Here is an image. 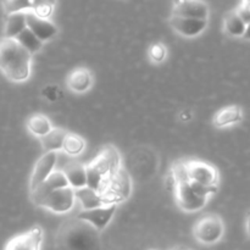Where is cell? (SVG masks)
<instances>
[{
	"instance_id": "6da1fadb",
	"label": "cell",
	"mask_w": 250,
	"mask_h": 250,
	"mask_svg": "<svg viewBox=\"0 0 250 250\" xmlns=\"http://www.w3.org/2000/svg\"><path fill=\"white\" fill-rule=\"evenodd\" d=\"M58 250H100V232L77 216L61 222L55 234Z\"/></svg>"
},
{
	"instance_id": "7a4b0ae2",
	"label": "cell",
	"mask_w": 250,
	"mask_h": 250,
	"mask_svg": "<svg viewBox=\"0 0 250 250\" xmlns=\"http://www.w3.org/2000/svg\"><path fill=\"white\" fill-rule=\"evenodd\" d=\"M32 71V55L16 39H0V72L15 83L24 82Z\"/></svg>"
},
{
	"instance_id": "3957f363",
	"label": "cell",
	"mask_w": 250,
	"mask_h": 250,
	"mask_svg": "<svg viewBox=\"0 0 250 250\" xmlns=\"http://www.w3.org/2000/svg\"><path fill=\"white\" fill-rule=\"evenodd\" d=\"M121 168V156L114 146H105L94 160L85 165L87 187L102 192L105 182Z\"/></svg>"
},
{
	"instance_id": "277c9868",
	"label": "cell",
	"mask_w": 250,
	"mask_h": 250,
	"mask_svg": "<svg viewBox=\"0 0 250 250\" xmlns=\"http://www.w3.org/2000/svg\"><path fill=\"white\" fill-rule=\"evenodd\" d=\"M225 225L221 217L216 214H205L195 222L193 236L204 246H212L224 237Z\"/></svg>"
},
{
	"instance_id": "5b68a950",
	"label": "cell",
	"mask_w": 250,
	"mask_h": 250,
	"mask_svg": "<svg viewBox=\"0 0 250 250\" xmlns=\"http://www.w3.org/2000/svg\"><path fill=\"white\" fill-rule=\"evenodd\" d=\"M131 178H129L128 173L121 167L114 176H111L105 182L100 194L104 195V198L109 202V204L117 205L119 203L125 202L131 195Z\"/></svg>"
},
{
	"instance_id": "8992f818",
	"label": "cell",
	"mask_w": 250,
	"mask_h": 250,
	"mask_svg": "<svg viewBox=\"0 0 250 250\" xmlns=\"http://www.w3.org/2000/svg\"><path fill=\"white\" fill-rule=\"evenodd\" d=\"M189 182L198 183L204 187L219 188V171L212 164L202 160H186Z\"/></svg>"
},
{
	"instance_id": "52a82bcc",
	"label": "cell",
	"mask_w": 250,
	"mask_h": 250,
	"mask_svg": "<svg viewBox=\"0 0 250 250\" xmlns=\"http://www.w3.org/2000/svg\"><path fill=\"white\" fill-rule=\"evenodd\" d=\"M75 203V190L71 187H65L46 195L37 204V207L49 210L54 214H67L73 209Z\"/></svg>"
},
{
	"instance_id": "ba28073f",
	"label": "cell",
	"mask_w": 250,
	"mask_h": 250,
	"mask_svg": "<svg viewBox=\"0 0 250 250\" xmlns=\"http://www.w3.org/2000/svg\"><path fill=\"white\" fill-rule=\"evenodd\" d=\"M178 208L186 212H195L202 210L209 202V198L198 194L190 182H182L176 186L173 190Z\"/></svg>"
},
{
	"instance_id": "9c48e42d",
	"label": "cell",
	"mask_w": 250,
	"mask_h": 250,
	"mask_svg": "<svg viewBox=\"0 0 250 250\" xmlns=\"http://www.w3.org/2000/svg\"><path fill=\"white\" fill-rule=\"evenodd\" d=\"M56 161H58L56 153H44V155L39 158V160L34 165L31 180H29V190H31V193L36 190L44 181L48 180L49 176L55 171Z\"/></svg>"
},
{
	"instance_id": "30bf717a",
	"label": "cell",
	"mask_w": 250,
	"mask_h": 250,
	"mask_svg": "<svg viewBox=\"0 0 250 250\" xmlns=\"http://www.w3.org/2000/svg\"><path fill=\"white\" fill-rule=\"evenodd\" d=\"M172 16L188 17V19L208 20L209 19V5L197 0H181L172 4Z\"/></svg>"
},
{
	"instance_id": "8fae6325",
	"label": "cell",
	"mask_w": 250,
	"mask_h": 250,
	"mask_svg": "<svg viewBox=\"0 0 250 250\" xmlns=\"http://www.w3.org/2000/svg\"><path fill=\"white\" fill-rule=\"evenodd\" d=\"M171 28L178 33L180 36L186 37V38H193L207 29L208 20H197V19H188V17H178L171 15L168 19Z\"/></svg>"
},
{
	"instance_id": "7c38bea8",
	"label": "cell",
	"mask_w": 250,
	"mask_h": 250,
	"mask_svg": "<svg viewBox=\"0 0 250 250\" xmlns=\"http://www.w3.org/2000/svg\"><path fill=\"white\" fill-rule=\"evenodd\" d=\"M43 242V229L39 226L19 234L7 242L5 250H41Z\"/></svg>"
},
{
	"instance_id": "4fadbf2b",
	"label": "cell",
	"mask_w": 250,
	"mask_h": 250,
	"mask_svg": "<svg viewBox=\"0 0 250 250\" xmlns=\"http://www.w3.org/2000/svg\"><path fill=\"white\" fill-rule=\"evenodd\" d=\"M116 209L117 205L111 204L106 205V207L97 208V209L93 210H82V211L78 215H76V216H77L78 219L90 224L92 226H94L98 231L102 232L103 229H106L107 225L111 222L112 217H114L115 212H116Z\"/></svg>"
},
{
	"instance_id": "5bb4252c",
	"label": "cell",
	"mask_w": 250,
	"mask_h": 250,
	"mask_svg": "<svg viewBox=\"0 0 250 250\" xmlns=\"http://www.w3.org/2000/svg\"><path fill=\"white\" fill-rule=\"evenodd\" d=\"M27 28L37 37L41 42H48L56 36L58 27L50 20L41 19L32 12V10L26 12Z\"/></svg>"
},
{
	"instance_id": "9a60e30c",
	"label": "cell",
	"mask_w": 250,
	"mask_h": 250,
	"mask_svg": "<svg viewBox=\"0 0 250 250\" xmlns=\"http://www.w3.org/2000/svg\"><path fill=\"white\" fill-rule=\"evenodd\" d=\"M93 83H94L93 73L90 72L89 68L83 67V66L73 68L66 78L67 88L76 94L87 93L93 87Z\"/></svg>"
},
{
	"instance_id": "2e32d148",
	"label": "cell",
	"mask_w": 250,
	"mask_h": 250,
	"mask_svg": "<svg viewBox=\"0 0 250 250\" xmlns=\"http://www.w3.org/2000/svg\"><path fill=\"white\" fill-rule=\"evenodd\" d=\"M68 187V183L66 181L65 176L61 172L60 170L54 171L50 176L48 177V180L44 181L36 190L31 193V198L33 200L34 204H38L42 199L49 195L50 193L55 192V190L61 189V188Z\"/></svg>"
},
{
	"instance_id": "e0dca14e",
	"label": "cell",
	"mask_w": 250,
	"mask_h": 250,
	"mask_svg": "<svg viewBox=\"0 0 250 250\" xmlns=\"http://www.w3.org/2000/svg\"><path fill=\"white\" fill-rule=\"evenodd\" d=\"M60 171L65 176L68 187L72 188L73 190L87 187V170L84 164L80 161H70Z\"/></svg>"
},
{
	"instance_id": "ac0fdd59",
	"label": "cell",
	"mask_w": 250,
	"mask_h": 250,
	"mask_svg": "<svg viewBox=\"0 0 250 250\" xmlns=\"http://www.w3.org/2000/svg\"><path fill=\"white\" fill-rule=\"evenodd\" d=\"M243 121V110L238 105H227L215 114L212 124L217 128L232 126Z\"/></svg>"
},
{
	"instance_id": "d6986e66",
	"label": "cell",
	"mask_w": 250,
	"mask_h": 250,
	"mask_svg": "<svg viewBox=\"0 0 250 250\" xmlns=\"http://www.w3.org/2000/svg\"><path fill=\"white\" fill-rule=\"evenodd\" d=\"M75 197L76 200L81 203L83 210H93L97 209V208L111 205L105 199L104 195H102L99 192H95V190L90 189L88 187L75 190Z\"/></svg>"
},
{
	"instance_id": "ffe728a7",
	"label": "cell",
	"mask_w": 250,
	"mask_h": 250,
	"mask_svg": "<svg viewBox=\"0 0 250 250\" xmlns=\"http://www.w3.org/2000/svg\"><path fill=\"white\" fill-rule=\"evenodd\" d=\"M66 134H67V131H65L63 128L54 127L48 134L38 139L45 153H58V151L62 150Z\"/></svg>"
},
{
	"instance_id": "44dd1931",
	"label": "cell",
	"mask_w": 250,
	"mask_h": 250,
	"mask_svg": "<svg viewBox=\"0 0 250 250\" xmlns=\"http://www.w3.org/2000/svg\"><path fill=\"white\" fill-rule=\"evenodd\" d=\"M26 12L7 15L4 27V38L15 39L23 29L27 28Z\"/></svg>"
},
{
	"instance_id": "7402d4cb",
	"label": "cell",
	"mask_w": 250,
	"mask_h": 250,
	"mask_svg": "<svg viewBox=\"0 0 250 250\" xmlns=\"http://www.w3.org/2000/svg\"><path fill=\"white\" fill-rule=\"evenodd\" d=\"M54 128L49 117L44 114H34L27 121V129L37 138L44 137Z\"/></svg>"
},
{
	"instance_id": "603a6c76",
	"label": "cell",
	"mask_w": 250,
	"mask_h": 250,
	"mask_svg": "<svg viewBox=\"0 0 250 250\" xmlns=\"http://www.w3.org/2000/svg\"><path fill=\"white\" fill-rule=\"evenodd\" d=\"M247 24L244 23L243 20L237 15L234 10L227 12L224 19V31L225 33L231 37H243L246 32Z\"/></svg>"
},
{
	"instance_id": "cb8c5ba5",
	"label": "cell",
	"mask_w": 250,
	"mask_h": 250,
	"mask_svg": "<svg viewBox=\"0 0 250 250\" xmlns=\"http://www.w3.org/2000/svg\"><path fill=\"white\" fill-rule=\"evenodd\" d=\"M85 148V142L84 139L81 136L76 133H71L67 132L66 134V138L63 141L62 146V151L68 156H78L83 153Z\"/></svg>"
},
{
	"instance_id": "d4e9b609",
	"label": "cell",
	"mask_w": 250,
	"mask_h": 250,
	"mask_svg": "<svg viewBox=\"0 0 250 250\" xmlns=\"http://www.w3.org/2000/svg\"><path fill=\"white\" fill-rule=\"evenodd\" d=\"M15 39H16L17 43H19L22 48L26 49L32 56H33L34 54L38 53V51L43 48L44 44L43 42L39 41L28 28L23 29V31H22Z\"/></svg>"
},
{
	"instance_id": "484cf974",
	"label": "cell",
	"mask_w": 250,
	"mask_h": 250,
	"mask_svg": "<svg viewBox=\"0 0 250 250\" xmlns=\"http://www.w3.org/2000/svg\"><path fill=\"white\" fill-rule=\"evenodd\" d=\"M148 58L153 63H163L167 58V48L161 42L153 43L148 49Z\"/></svg>"
},
{
	"instance_id": "4316f807",
	"label": "cell",
	"mask_w": 250,
	"mask_h": 250,
	"mask_svg": "<svg viewBox=\"0 0 250 250\" xmlns=\"http://www.w3.org/2000/svg\"><path fill=\"white\" fill-rule=\"evenodd\" d=\"M6 15L16 14V12H26L32 10L33 1H27V0H11V1L2 2Z\"/></svg>"
},
{
	"instance_id": "83f0119b",
	"label": "cell",
	"mask_w": 250,
	"mask_h": 250,
	"mask_svg": "<svg viewBox=\"0 0 250 250\" xmlns=\"http://www.w3.org/2000/svg\"><path fill=\"white\" fill-rule=\"evenodd\" d=\"M54 9H55V2L51 1H33V7H32V12L37 15L41 19L49 20L53 15Z\"/></svg>"
},
{
	"instance_id": "f1b7e54d",
	"label": "cell",
	"mask_w": 250,
	"mask_h": 250,
	"mask_svg": "<svg viewBox=\"0 0 250 250\" xmlns=\"http://www.w3.org/2000/svg\"><path fill=\"white\" fill-rule=\"evenodd\" d=\"M234 11L243 20L244 23H250V0H244V1L239 2L238 6L234 9Z\"/></svg>"
},
{
	"instance_id": "f546056e",
	"label": "cell",
	"mask_w": 250,
	"mask_h": 250,
	"mask_svg": "<svg viewBox=\"0 0 250 250\" xmlns=\"http://www.w3.org/2000/svg\"><path fill=\"white\" fill-rule=\"evenodd\" d=\"M43 95L49 100H55L58 97V87H45L43 90Z\"/></svg>"
},
{
	"instance_id": "4dcf8cb0",
	"label": "cell",
	"mask_w": 250,
	"mask_h": 250,
	"mask_svg": "<svg viewBox=\"0 0 250 250\" xmlns=\"http://www.w3.org/2000/svg\"><path fill=\"white\" fill-rule=\"evenodd\" d=\"M242 38L246 39V41H250V23L247 24L246 32H244V36Z\"/></svg>"
},
{
	"instance_id": "1f68e13d",
	"label": "cell",
	"mask_w": 250,
	"mask_h": 250,
	"mask_svg": "<svg viewBox=\"0 0 250 250\" xmlns=\"http://www.w3.org/2000/svg\"><path fill=\"white\" fill-rule=\"evenodd\" d=\"M247 231H248V234L250 237V212L248 214V217H247Z\"/></svg>"
},
{
	"instance_id": "d6a6232c",
	"label": "cell",
	"mask_w": 250,
	"mask_h": 250,
	"mask_svg": "<svg viewBox=\"0 0 250 250\" xmlns=\"http://www.w3.org/2000/svg\"><path fill=\"white\" fill-rule=\"evenodd\" d=\"M170 250H193V249L187 248V247H175V248H172Z\"/></svg>"
}]
</instances>
